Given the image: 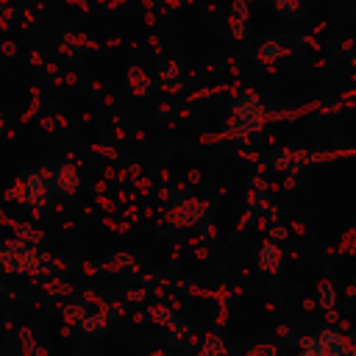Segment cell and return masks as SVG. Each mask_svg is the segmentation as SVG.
<instances>
[{"label": "cell", "mask_w": 356, "mask_h": 356, "mask_svg": "<svg viewBox=\"0 0 356 356\" xmlns=\"http://www.w3.org/2000/svg\"><path fill=\"white\" fill-rule=\"evenodd\" d=\"M95 47H97L95 39H89L83 31H70V28H64V31L58 33V53H61L64 58H78L81 53L95 50Z\"/></svg>", "instance_id": "6da1fadb"}, {"label": "cell", "mask_w": 356, "mask_h": 356, "mask_svg": "<svg viewBox=\"0 0 356 356\" xmlns=\"http://www.w3.org/2000/svg\"><path fill=\"white\" fill-rule=\"evenodd\" d=\"M81 175H78V170H75V164L72 161H58L56 164V178H53V189L58 192V195H67V197H72L78 189H81Z\"/></svg>", "instance_id": "7a4b0ae2"}, {"label": "cell", "mask_w": 356, "mask_h": 356, "mask_svg": "<svg viewBox=\"0 0 356 356\" xmlns=\"http://www.w3.org/2000/svg\"><path fill=\"white\" fill-rule=\"evenodd\" d=\"M125 83H128V95H131V97H147V95L153 92V75H150L147 67L139 64V61H131Z\"/></svg>", "instance_id": "3957f363"}, {"label": "cell", "mask_w": 356, "mask_h": 356, "mask_svg": "<svg viewBox=\"0 0 356 356\" xmlns=\"http://www.w3.org/2000/svg\"><path fill=\"white\" fill-rule=\"evenodd\" d=\"M292 50L286 44H281L278 39H264L259 47H256V61L264 64V67H275L284 56H289Z\"/></svg>", "instance_id": "277c9868"}, {"label": "cell", "mask_w": 356, "mask_h": 356, "mask_svg": "<svg viewBox=\"0 0 356 356\" xmlns=\"http://www.w3.org/2000/svg\"><path fill=\"white\" fill-rule=\"evenodd\" d=\"M178 81H181V64H178V58H164L161 67H159V86L178 83Z\"/></svg>", "instance_id": "5b68a950"}, {"label": "cell", "mask_w": 356, "mask_h": 356, "mask_svg": "<svg viewBox=\"0 0 356 356\" xmlns=\"http://www.w3.org/2000/svg\"><path fill=\"white\" fill-rule=\"evenodd\" d=\"M270 6L281 17H300L303 14V0H270Z\"/></svg>", "instance_id": "8992f818"}, {"label": "cell", "mask_w": 356, "mask_h": 356, "mask_svg": "<svg viewBox=\"0 0 356 356\" xmlns=\"http://www.w3.org/2000/svg\"><path fill=\"white\" fill-rule=\"evenodd\" d=\"M17 19H19V25H22L25 31H36V28H39V17L33 14V8H31L28 3H22V6L17 8Z\"/></svg>", "instance_id": "52a82bcc"}, {"label": "cell", "mask_w": 356, "mask_h": 356, "mask_svg": "<svg viewBox=\"0 0 356 356\" xmlns=\"http://www.w3.org/2000/svg\"><path fill=\"white\" fill-rule=\"evenodd\" d=\"M228 33L234 36V39H245L248 36V19L245 17H236V14H228Z\"/></svg>", "instance_id": "ba28073f"}, {"label": "cell", "mask_w": 356, "mask_h": 356, "mask_svg": "<svg viewBox=\"0 0 356 356\" xmlns=\"http://www.w3.org/2000/svg\"><path fill=\"white\" fill-rule=\"evenodd\" d=\"M95 156H100V159H106V161H114L120 153H117V147L111 145V142H92V147H89Z\"/></svg>", "instance_id": "9c48e42d"}, {"label": "cell", "mask_w": 356, "mask_h": 356, "mask_svg": "<svg viewBox=\"0 0 356 356\" xmlns=\"http://www.w3.org/2000/svg\"><path fill=\"white\" fill-rule=\"evenodd\" d=\"M261 261L273 270V267L281 261V248H278V245H273V242H267V245H264V250H261Z\"/></svg>", "instance_id": "30bf717a"}, {"label": "cell", "mask_w": 356, "mask_h": 356, "mask_svg": "<svg viewBox=\"0 0 356 356\" xmlns=\"http://www.w3.org/2000/svg\"><path fill=\"white\" fill-rule=\"evenodd\" d=\"M97 6H100L103 11H120V8L128 6V0H97Z\"/></svg>", "instance_id": "8fae6325"}, {"label": "cell", "mask_w": 356, "mask_h": 356, "mask_svg": "<svg viewBox=\"0 0 356 356\" xmlns=\"http://www.w3.org/2000/svg\"><path fill=\"white\" fill-rule=\"evenodd\" d=\"M25 58H28V64H31V67H33V70H39V72H42V70H44V58H42V56H39V53H36V50H31V53H28V56H25Z\"/></svg>", "instance_id": "7c38bea8"}, {"label": "cell", "mask_w": 356, "mask_h": 356, "mask_svg": "<svg viewBox=\"0 0 356 356\" xmlns=\"http://www.w3.org/2000/svg\"><path fill=\"white\" fill-rule=\"evenodd\" d=\"M0 53L8 56V58H14V56H19V47H17L14 42H3V44H0Z\"/></svg>", "instance_id": "4fadbf2b"}, {"label": "cell", "mask_w": 356, "mask_h": 356, "mask_svg": "<svg viewBox=\"0 0 356 356\" xmlns=\"http://www.w3.org/2000/svg\"><path fill=\"white\" fill-rule=\"evenodd\" d=\"M181 3H184V0H159V6H161L164 11H175V8H181Z\"/></svg>", "instance_id": "5bb4252c"}, {"label": "cell", "mask_w": 356, "mask_h": 356, "mask_svg": "<svg viewBox=\"0 0 356 356\" xmlns=\"http://www.w3.org/2000/svg\"><path fill=\"white\" fill-rule=\"evenodd\" d=\"M348 53H353V39H345L339 47V56H348Z\"/></svg>", "instance_id": "9a60e30c"}, {"label": "cell", "mask_w": 356, "mask_h": 356, "mask_svg": "<svg viewBox=\"0 0 356 356\" xmlns=\"http://www.w3.org/2000/svg\"><path fill=\"white\" fill-rule=\"evenodd\" d=\"M139 3H142V8H145V11H153V8L159 6V0H139Z\"/></svg>", "instance_id": "2e32d148"}, {"label": "cell", "mask_w": 356, "mask_h": 356, "mask_svg": "<svg viewBox=\"0 0 356 356\" xmlns=\"http://www.w3.org/2000/svg\"><path fill=\"white\" fill-rule=\"evenodd\" d=\"M39 122H42V128H47V131H56V125H53V120H50V117H42Z\"/></svg>", "instance_id": "e0dca14e"}, {"label": "cell", "mask_w": 356, "mask_h": 356, "mask_svg": "<svg viewBox=\"0 0 356 356\" xmlns=\"http://www.w3.org/2000/svg\"><path fill=\"white\" fill-rule=\"evenodd\" d=\"M64 3H70V6H81V8H89V3H86V0H64Z\"/></svg>", "instance_id": "ac0fdd59"}, {"label": "cell", "mask_w": 356, "mask_h": 356, "mask_svg": "<svg viewBox=\"0 0 356 356\" xmlns=\"http://www.w3.org/2000/svg\"><path fill=\"white\" fill-rule=\"evenodd\" d=\"M6 128V111H3V106H0V131Z\"/></svg>", "instance_id": "d6986e66"}, {"label": "cell", "mask_w": 356, "mask_h": 356, "mask_svg": "<svg viewBox=\"0 0 356 356\" xmlns=\"http://www.w3.org/2000/svg\"><path fill=\"white\" fill-rule=\"evenodd\" d=\"M6 6H8V0H0V11H3V8H6Z\"/></svg>", "instance_id": "ffe728a7"}, {"label": "cell", "mask_w": 356, "mask_h": 356, "mask_svg": "<svg viewBox=\"0 0 356 356\" xmlns=\"http://www.w3.org/2000/svg\"><path fill=\"white\" fill-rule=\"evenodd\" d=\"M0 28H6V25H3V19H0Z\"/></svg>", "instance_id": "44dd1931"}]
</instances>
